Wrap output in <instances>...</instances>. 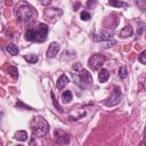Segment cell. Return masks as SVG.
I'll use <instances>...</instances> for the list:
<instances>
[{
	"mask_svg": "<svg viewBox=\"0 0 146 146\" xmlns=\"http://www.w3.org/2000/svg\"><path fill=\"white\" fill-rule=\"evenodd\" d=\"M80 17H81V19H82V21H88V19H89L90 17H91V15H90V13H88V11L83 10V11L81 13Z\"/></svg>",
	"mask_w": 146,
	"mask_h": 146,
	"instance_id": "21",
	"label": "cell"
},
{
	"mask_svg": "<svg viewBox=\"0 0 146 146\" xmlns=\"http://www.w3.org/2000/svg\"><path fill=\"white\" fill-rule=\"evenodd\" d=\"M121 97H122V92H121L120 88H119V87H114V89H113V91H112L110 98L105 102V106H107V107H113V106L117 105L119 102H120V99H121Z\"/></svg>",
	"mask_w": 146,
	"mask_h": 146,
	"instance_id": "6",
	"label": "cell"
},
{
	"mask_svg": "<svg viewBox=\"0 0 146 146\" xmlns=\"http://www.w3.org/2000/svg\"><path fill=\"white\" fill-rule=\"evenodd\" d=\"M6 49H7V51H8L10 55H13V56H16V55L18 54V48H17V46H15L14 43L8 44Z\"/></svg>",
	"mask_w": 146,
	"mask_h": 146,
	"instance_id": "17",
	"label": "cell"
},
{
	"mask_svg": "<svg viewBox=\"0 0 146 146\" xmlns=\"http://www.w3.org/2000/svg\"><path fill=\"white\" fill-rule=\"evenodd\" d=\"M54 138L58 145H67L70 143V135L63 130H59V129L55 130Z\"/></svg>",
	"mask_w": 146,
	"mask_h": 146,
	"instance_id": "7",
	"label": "cell"
},
{
	"mask_svg": "<svg viewBox=\"0 0 146 146\" xmlns=\"http://www.w3.org/2000/svg\"><path fill=\"white\" fill-rule=\"evenodd\" d=\"M105 60H106V58H105L104 55H102V54H95V55H92V56L89 58L88 65H89V67H90L91 70L97 71V70L100 68V66L104 65Z\"/></svg>",
	"mask_w": 146,
	"mask_h": 146,
	"instance_id": "5",
	"label": "cell"
},
{
	"mask_svg": "<svg viewBox=\"0 0 146 146\" xmlns=\"http://www.w3.org/2000/svg\"><path fill=\"white\" fill-rule=\"evenodd\" d=\"M128 76V70L125 66H121L119 68V78L120 79H125Z\"/></svg>",
	"mask_w": 146,
	"mask_h": 146,
	"instance_id": "18",
	"label": "cell"
},
{
	"mask_svg": "<svg viewBox=\"0 0 146 146\" xmlns=\"http://www.w3.org/2000/svg\"><path fill=\"white\" fill-rule=\"evenodd\" d=\"M30 146H35V145H34V137L31 138V140H30Z\"/></svg>",
	"mask_w": 146,
	"mask_h": 146,
	"instance_id": "25",
	"label": "cell"
},
{
	"mask_svg": "<svg viewBox=\"0 0 146 146\" xmlns=\"http://www.w3.org/2000/svg\"><path fill=\"white\" fill-rule=\"evenodd\" d=\"M59 48H60V46L58 42H51L48 47V50H47V57H49V58L55 57L58 54Z\"/></svg>",
	"mask_w": 146,
	"mask_h": 146,
	"instance_id": "8",
	"label": "cell"
},
{
	"mask_svg": "<svg viewBox=\"0 0 146 146\" xmlns=\"http://www.w3.org/2000/svg\"><path fill=\"white\" fill-rule=\"evenodd\" d=\"M67 83H68V78L65 74H63L58 78V80L56 82V86H57L58 89H64V87H66Z\"/></svg>",
	"mask_w": 146,
	"mask_h": 146,
	"instance_id": "12",
	"label": "cell"
},
{
	"mask_svg": "<svg viewBox=\"0 0 146 146\" xmlns=\"http://www.w3.org/2000/svg\"><path fill=\"white\" fill-rule=\"evenodd\" d=\"M139 146H145V140L143 139L141 141H140V144H139Z\"/></svg>",
	"mask_w": 146,
	"mask_h": 146,
	"instance_id": "26",
	"label": "cell"
},
{
	"mask_svg": "<svg viewBox=\"0 0 146 146\" xmlns=\"http://www.w3.org/2000/svg\"><path fill=\"white\" fill-rule=\"evenodd\" d=\"M31 130L34 138L44 137L49 131V124L42 116H34L31 121Z\"/></svg>",
	"mask_w": 146,
	"mask_h": 146,
	"instance_id": "3",
	"label": "cell"
},
{
	"mask_svg": "<svg viewBox=\"0 0 146 146\" xmlns=\"http://www.w3.org/2000/svg\"><path fill=\"white\" fill-rule=\"evenodd\" d=\"M14 138L17 139L18 141H26L29 137H27V132H26V131H24V130H19V131H17V132H15Z\"/></svg>",
	"mask_w": 146,
	"mask_h": 146,
	"instance_id": "13",
	"label": "cell"
},
{
	"mask_svg": "<svg viewBox=\"0 0 146 146\" xmlns=\"http://www.w3.org/2000/svg\"><path fill=\"white\" fill-rule=\"evenodd\" d=\"M144 30H145V25H144V24H141V26H140V29H139V31L137 32V34H138V35H140V34H141V33L144 32Z\"/></svg>",
	"mask_w": 146,
	"mask_h": 146,
	"instance_id": "24",
	"label": "cell"
},
{
	"mask_svg": "<svg viewBox=\"0 0 146 146\" xmlns=\"http://www.w3.org/2000/svg\"><path fill=\"white\" fill-rule=\"evenodd\" d=\"M48 34V26L43 23H40L34 29H29L25 33V39L29 41H38L42 42L47 39Z\"/></svg>",
	"mask_w": 146,
	"mask_h": 146,
	"instance_id": "2",
	"label": "cell"
},
{
	"mask_svg": "<svg viewBox=\"0 0 146 146\" xmlns=\"http://www.w3.org/2000/svg\"><path fill=\"white\" fill-rule=\"evenodd\" d=\"M51 100H52V105L55 106V108L57 110V111H59V112H62L63 111V108H62V106L58 104V100L56 99V97H55V95H54V92H51Z\"/></svg>",
	"mask_w": 146,
	"mask_h": 146,
	"instance_id": "19",
	"label": "cell"
},
{
	"mask_svg": "<svg viewBox=\"0 0 146 146\" xmlns=\"http://www.w3.org/2000/svg\"><path fill=\"white\" fill-rule=\"evenodd\" d=\"M8 71H9V73H10V75L13 76V78H18V71H17V68L15 67V66H9L8 67Z\"/></svg>",
	"mask_w": 146,
	"mask_h": 146,
	"instance_id": "20",
	"label": "cell"
},
{
	"mask_svg": "<svg viewBox=\"0 0 146 146\" xmlns=\"http://www.w3.org/2000/svg\"><path fill=\"white\" fill-rule=\"evenodd\" d=\"M138 60H139L141 64H146V51H143V52L139 55Z\"/></svg>",
	"mask_w": 146,
	"mask_h": 146,
	"instance_id": "22",
	"label": "cell"
},
{
	"mask_svg": "<svg viewBox=\"0 0 146 146\" xmlns=\"http://www.w3.org/2000/svg\"><path fill=\"white\" fill-rule=\"evenodd\" d=\"M16 105H17V106H22V107H25L26 110H30V111L32 110V108H31L30 106H26V105H24V104H23V103H21V102H18V103H17Z\"/></svg>",
	"mask_w": 146,
	"mask_h": 146,
	"instance_id": "23",
	"label": "cell"
},
{
	"mask_svg": "<svg viewBox=\"0 0 146 146\" xmlns=\"http://www.w3.org/2000/svg\"><path fill=\"white\" fill-rule=\"evenodd\" d=\"M107 3H108V6H113V7H117V8H122V7H128V3H127V2H123V1H117V0L108 1Z\"/></svg>",
	"mask_w": 146,
	"mask_h": 146,
	"instance_id": "15",
	"label": "cell"
},
{
	"mask_svg": "<svg viewBox=\"0 0 146 146\" xmlns=\"http://www.w3.org/2000/svg\"><path fill=\"white\" fill-rule=\"evenodd\" d=\"M108 78H110V72H108V70L102 68V70L99 71V73H98V80H99V82H100V83H104V82H106V81L108 80Z\"/></svg>",
	"mask_w": 146,
	"mask_h": 146,
	"instance_id": "11",
	"label": "cell"
},
{
	"mask_svg": "<svg viewBox=\"0 0 146 146\" xmlns=\"http://www.w3.org/2000/svg\"><path fill=\"white\" fill-rule=\"evenodd\" d=\"M95 41H110V39H111V34L108 33V32H104V31H102V32H99V33H97V34H95Z\"/></svg>",
	"mask_w": 146,
	"mask_h": 146,
	"instance_id": "10",
	"label": "cell"
},
{
	"mask_svg": "<svg viewBox=\"0 0 146 146\" xmlns=\"http://www.w3.org/2000/svg\"><path fill=\"white\" fill-rule=\"evenodd\" d=\"M35 15L34 9L27 3H19L16 8V16L21 22H31L34 19Z\"/></svg>",
	"mask_w": 146,
	"mask_h": 146,
	"instance_id": "4",
	"label": "cell"
},
{
	"mask_svg": "<svg viewBox=\"0 0 146 146\" xmlns=\"http://www.w3.org/2000/svg\"><path fill=\"white\" fill-rule=\"evenodd\" d=\"M24 59L27 60V63H30V64H35V63L39 60V57H38L36 55L30 54V55H25V56H24Z\"/></svg>",
	"mask_w": 146,
	"mask_h": 146,
	"instance_id": "16",
	"label": "cell"
},
{
	"mask_svg": "<svg viewBox=\"0 0 146 146\" xmlns=\"http://www.w3.org/2000/svg\"><path fill=\"white\" fill-rule=\"evenodd\" d=\"M72 76H73L75 83L78 86H80V87H86V86L92 83V76H91V74L89 73L88 70L82 68L79 63H75V65L73 66Z\"/></svg>",
	"mask_w": 146,
	"mask_h": 146,
	"instance_id": "1",
	"label": "cell"
},
{
	"mask_svg": "<svg viewBox=\"0 0 146 146\" xmlns=\"http://www.w3.org/2000/svg\"><path fill=\"white\" fill-rule=\"evenodd\" d=\"M72 92L70 91V90H66V91H64L63 92V95H62V99H63V103H65V104H68L71 100H72Z\"/></svg>",
	"mask_w": 146,
	"mask_h": 146,
	"instance_id": "14",
	"label": "cell"
},
{
	"mask_svg": "<svg viewBox=\"0 0 146 146\" xmlns=\"http://www.w3.org/2000/svg\"><path fill=\"white\" fill-rule=\"evenodd\" d=\"M132 34H133V29H132V26L131 25H127V26H124L123 29H122V31L120 32V36L121 38H130V36H132Z\"/></svg>",
	"mask_w": 146,
	"mask_h": 146,
	"instance_id": "9",
	"label": "cell"
}]
</instances>
